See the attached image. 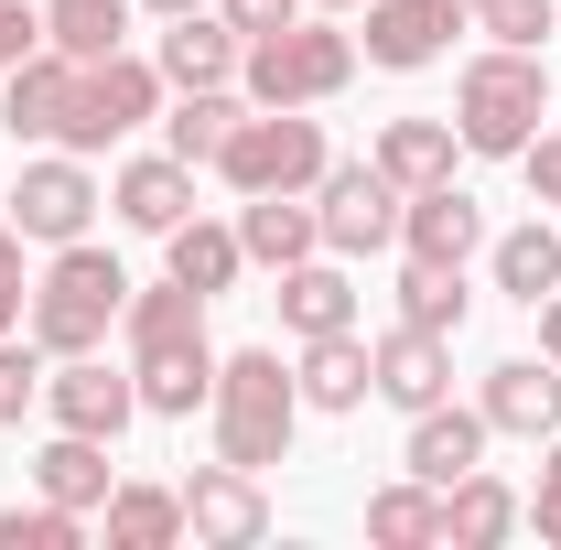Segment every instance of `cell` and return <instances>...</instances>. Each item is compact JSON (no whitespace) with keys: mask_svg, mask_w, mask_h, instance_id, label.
<instances>
[{"mask_svg":"<svg viewBox=\"0 0 561 550\" xmlns=\"http://www.w3.org/2000/svg\"><path fill=\"white\" fill-rule=\"evenodd\" d=\"M140 119H162V66L140 55H22L0 76V130L11 140H55V151H108Z\"/></svg>","mask_w":561,"mask_h":550,"instance_id":"1","label":"cell"},{"mask_svg":"<svg viewBox=\"0 0 561 550\" xmlns=\"http://www.w3.org/2000/svg\"><path fill=\"white\" fill-rule=\"evenodd\" d=\"M119 335H130V378H140V411L162 421H195L216 389V345H206V291L195 280H151L130 291V313H119Z\"/></svg>","mask_w":561,"mask_h":550,"instance_id":"2","label":"cell"},{"mask_svg":"<svg viewBox=\"0 0 561 550\" xmlns=\"http://www.w3.org/2000/svg\"><path fill=\"white\" fill-rule=\"evenodd\" d=\"M206 421H216V454L271 475L291 454V421H302V378L280 367V345H238L216 356V389H206Z\"/></svg>","mask_w":561,"mask_h":550,"instance_id":"3","label":"cell"},{"mask_svg":"<svg viewBox=\"0 0 561 550\" xmlns=\"http://www.w3.org/2000/svg\"><path fill=\"white\" fill-rule=\"evenodd\" d=\"M119 313H130V271H119L108 249L66 238V249H55V271L33 280V302H22V335L44 345V356H87V345H108Z\"/></svg>","mask_w":561,"mask_h":550,"instance_id":"4","label":"cell"},{"mask_svg":"<svg viewBox=\"0 0 561 550\" xmlns=\"http://www.w3.org/2000/svg\"><path fill=\"white\" fill-rule=\"evenodd\" d=\"M540 119H551V66H540V55H518V44H486L476 66L454 76V130H465V151H486V162H518Z\"/></svg>","mask_w":561,"mask_h":550,"instance_id":"5","label":"cell"},{"mask_svg":"<svg viewBox=\"0 0 561 550\" xmlns=\"http://www.w3.org/2000/svg\"><path fill=\"white\" fill-rule=\"evenodd\" d=\"M346 76H356V33H335V22H280L238 55L249 108H324Z\"/></svg>","mask_w":561,"mask_h":550,"instance_id":"6","label":"cell"},{"mask_svg":"<svg viewBox=\"0 0 561 550\" xmlns=\"http://www.w3.org/2000/svg\"><path fill=\"white\" fill-rule=\"evenodd\" d=\"M324 119H302V108H238V130L216 140V173L238 184V195H313L324 184Z\"/></svg>","mask_w":561,"mask_h":550,"instance_id":"7","label":"cell"},{"mask_svg":"<svg viewBox=\"0 0 561 550\" xmlns=\"http://www.w3.org/2000/svg\"><path fill=\"white\" fill-rule=\"evenodd\" d=\"M313 216H324V249H335V260H367V249L400 238V184H389L378 162H324Z\"/></svg>","mask_w":561,"mask_h":550,"instance_id":"8","label":"cell"},{"mask_svg":"<svg viewBox=\"0 0 561 550\" xmlns=\"http://www.w3.org/2000/svg\"><path fill=\"white\" fill-rule=\"evenodd\" d=\"M44 411H55V432H98V443H119L130 411H140V378H130V367H108V356L87 345V356H55V367H44Z\"/></svg>","mask_w":561,"mask_h":550,"instance_id":"9","label":"cell"},{"mask_svg":"<svg viewBox=\"0 0 561 550\" xmlns=\"http://www.w3.org/2000/svg\"><path fill=\"white\" fill-rule=\"evenodd\" d=\"M87 216H98V173H87V151L22 162V184H11V227H22V238L66 249V238H87Z\"/></svg>","mask_w":561,"mask_h":550,"instance_id":"10","label":"cell"},{"mask_svg":"<svg viewBox=\"0 0 561 550\" xmlns=\"http://www.w3.org/2000/svg\"><path fill=\"white\" fill-rule=\"evenodd\" d=\"M184 529H195L206 550L271 540V496H260V475H249V465H227V454H216V465H195V475H184Z\"/></svg>","mask_w":561,"mask_h":550,"instance_id":"11","label":"cell"},{"mask_svg":"<svg viewBox=\"0 0 561 550\" xmlns=\"http://www.w3.org/2000/svg\"><path fill=\"white\" fill-rule=\"evenodd\" d=\"M476 11L465 0H367V33H356V55L367 66H389V76H421L454 33H465Z\"/></svg>","mask_w":561,"mask_h":550,"instance_id":"12","label":"cell"},{"mask_svg":"<svg viewBox=\"0 0 561 550\" xmlns=\"http://www.w3.org/2000/svg\"><path fill=\"white\" fill-rule=\"evenodd\" d=\"M367 367H378V400H389V411L454 400V335H432V324H389V335L367 345Z\"/></svg>","mask_w":561,"mask_h":550,"instance_id":"13","label":"cell"},{"mask_svg":"<svg viewBox=\"0 0 561 550\" xmlns=\"http://www.w3.org/2000/svg\"><path fill=\"white\" fill-rule=\"evenodd\" d=\"M486 432H518V443H551L561 432V367L551 356H496L486 367Z\"/></svg>","mask_w":561,"mask_h":550,"instance_id":"14","label":"cell"},{"mask_svg":"<svg viewBox=\"0 0 561 550\" xmlns=\"http://www.w3.org/2000/svg\"><path fill=\"white\" fill-rule=\"evenodd\" d=\"M400 249H411V260H454V271H465V260L486 249V206H476L465 184H421V195H400Z\"/></svg>","mask_w":561,"mask_h":550,"instance_id":"15","label":"cell"},{"mask_svg":"<svg viewBox=\"0 0 561 550\" xmlns=\"http://www.w3.org/2000/svg\"><path fill=\"white\" fill-rule=\"evenodd\" d=\"M238 55H249V44H238L227 11H184V22H162V55H151V66H162V87L184 98V87H227Z\"/></svg>","mask_w":561,"mask_h":550,"instance_id":"16","label":"cell"},{"mask_svg":"<svg viewBox=\"0 0 561 550\" xmlns=\"http://www.w3.org/2000/svg\"><path fill=\"white\" fill-rule=\"evenodd\" d=\"M108 206L130 216L140 238H173V227L195 216V162H173V151H151V162H119V184H108Z\"/></svg>","mask_w":561,"mask_h":550,"instance_id":"17","label":"cell"},{"mask_svg":"<svg viewBox=\"0 0 561 550\" xmlns=\"http://www.w3.org/2000/svg\"><path fill=\"white\" fill-rule=\"evenodd\" d=\"M507 529H529V496H518L507 475H486V465H476V475L443 485V540H454V550H496Z\"/></svg>","mask_w":561,"mask_h":550,"instance_id":"18","label":"cell"},{"mask_svg":"<svg viewBox=\"0 0 561 550\" xmlns=\"http://www.w3.org/2000/svg\"><path fill=\"white\" fill-rule=\"evenodd\" d=\"M421 485H454L486 465V411H454V400H432V411H411V454H400Z\"/></svg>","mask_w":561,"mask_h":550,"instance_id":"19","label":"cell"},{"mask_svg":"<svg viewBox=\"0 0 561 550\" xmlns=\"http://www.w3.org/2000/svg\"><path fill=\"white\" fill-rule=\"evenodd\" d=\"M302 411H367V389H378V367H367V335H302Z\"/></svg>","mask_w":561,"mask_h":550,"instance_id":"20","label":"cell"},{"mask_svg":"<svg viewBox=\"0 0 561 550\" xmlns=\"http://www.w3.org/2000/svg\"><path fill=\"white\" fill-rule=\"evenodd\" d=\"M454 151H465V130H454V119H389L367 162H378L400 195H421V184H454Z\"/></svg>","mask_w":561,"mask_h":550,"instance_id":"21","label":"cell"},{"mask_svg":"<svg viewBox=\"0 0 561 550\" xmlns=\"http://www.w3.org/2000/svg\"><path fill=\"white\" fill-rule=\"evenodd\" d=\"M238 249H249L260 271H291V260H313V249H324V216L302 206V195H249V216H238Z\"/></svg>","mask_w":561,"mask_h":550,"instance_id":"22","label":"cell"},{"mask_svg":"<svg viewBox=\"0 0 561 550\" xmlns=\"http://www.w3.org/2000/svg\"><path fill=\"white\" fill-rule=\"evenodd\" d=\"M280 324H291V335H346L356 324V280L335 271V260H291V271H280Z\"/></svg>","mask_w":561,"mask_h":550,"instance_id":"23","label":"cell"},{"mask_svg":"<svg viewBox=\"0 0 561 550\" xmlns=\"http://www.w3.org/2000/svg\"><path fill=\"white\" fill-rule=\"evenodd\" d=\"M98 529H108V550H173L184 540V485H108Z\"/></svg>","mask_w":561,"mask_h":550,"instance_id":"24","label":"cell"},{"mask_svg":"<svg viewBox=\"0 0 561 550\" xmlns=\"http://www.w3.org/2000/svg\"><path fill=\"white\" fill-rule=\"evenodd\" d=\"M33 485H44V496H55V507H108V443H98V432H55V443H44V454H33Z\"/></svg>","mask_w":561,"mask_h":550,"instance_id":"25","label":"cell"},{"mask_svg":"<svg viewBox=\"0 0 561 550\" xmlns=\"http://www.w3.org/2000/svg\"><path fill=\"white\" fill-rule=\"evenodd\" d=\"M238 108H249L238 87H184V98L162 108V151H173V162H216V140L238 130Z\"/></svg>","mask_w":561,"mask_h":550,"instance_id":"26","label":"cell"},{"mask_svg":"<svg viewBox=\"0 0 561 550\" xmlns=\"http://www.w3.org/2000/svg\"><path fill=\"white\" fill-rule=\"evenodd\" d=\"M486 260H496V291L540 313V302L561 291V227H507V238H496Z\"/></svg>","mask_w":561,"mask_h":550,"instance_id":"27","label":"cell"},{"mask_svg":"<svg viewBox=\"0 0 561 550\" xmlns=\"http://www.w3.org/2000/svg\"><path fill=\"white\" fill-rule=\"evenodd\" d=\"M367 540H389V550H432V540H443V485H421V475L378 485V496H367Z\"/></svg>","mask_w":561,"mask_h":550,"instance_id":"28","label":"cell"},{"mask_svg":"<svg viewBox=\"0 0 561 550\" xmlns=\"http://www.w3.org/2000/svg\"><path fill=\"white\" fill-rule=\"evenodd\" d=\"M162 249H173V280H195V291H227V280L249 271V249H238V227H206V216H184V227H173V238H162Z\"/></svg>","mask_w":561,"mask_h":550,"instance_id":"29","label":"cell"},{"mask_svg":"<svg viewBox=\"0 0 561 550\" xmlns=\"http://www.w3.org/2000/svg\"><path fill=\"white\" fill-rule=\"evenodd\" d=\"M130 0H44V44L55 55H119Z\"/></svg>","mask_w":561,"mask_h":550,"instance_id":"30","label":"cell"},{"mask_svg":"<svg viewBox=\"0 0 561 550\" xmlns=\"http://www.w3.org/2000/svg\"><path fill=\"white\" fill-rule=\"evenodd\" d=\"M400 324L465 335V271H454V260H411V271H400Z\"/></svg>","mask_w":561,"mask_h":550,"instance_id":"31","label":"cell"},{"mask_svg":"<svg viewBox=\"0 0 561 550\" xmlns=\"http://www.w3.org/2000/svg\"><path fill=\"white\" fill-rule=\"evenodd\" d=\"M87 540V507H55L33 485V507H0V550H76Z\"/></svg>","mask_w":561,"mask_h":550,"instance_id":"32","label":"cell"},{"mask_svg":"<svg viewBox=\"0 0 561 550\" xmlns=\"http://www.w3.org/2000/svg\"><path fill=\"white\" fill-rule=\"evenodd\" d=\"M44 367H55V356L33 335H0V432H22V411L44 400Z\"/></svg>","mask_w":561,"mask_h":550,"instance_id":"33","label":"cell"},{"mask_svg":"<svg viewBox=\"0 0 561 550\" xmlns=\"http://www.w3.org/2000/svg\"><path fill=\"white\" fill-rule=\"evenodd\" d=\"M561 22V0H476V33L496 44H518V55H540V33Z\"/></svg>","mask_w":561,"mask_h":550,"instance_id":"34","label":"cell"},{"mask_svg":"<svg viewBox=\"0 0 561 550\" xmlns=\"http://www.w3.org/2000/svg\"><path fill=\"white\" fill-rule=\"evenodd\" d=\"M22 302H33V280H22V227L0 216V335H22Z\"/></svg>","mask_w":561,"mask_h":550,"instance_id":"35","label":"cell"},{"mask_svg":"<svg viewBox=\"0 0 561 550\" xmlns=\"http://www.w3.org/2000/svg\"><path fill=\"white\" fill-rule=\"evenodd\" d=\"M529 529L561 550V432H551V454H540V485H529Z\"/></svg>","mask_w":561,"mask_h":550,"instance_id":"36","label":"cell"},{"mask_svg":"<svg viewBox=\"0 0 561 550\" xmlns=\"http://www.w3.org/2000/svg\"><path fill=\"white\" fill-rule=\"evenodd\" d=\"M518 173H529V195H540V206H561V130H529Z\"/></svg>","mask_w":561,"mask_h":550,"instance_id":"37","label":"cell"},{"mask_svg":"<svg viewBox=\"0 0 561 550\" xmlns=\"http://www.w3.org/2000/svg\"><path fill=\"white\" fill-rule=\"evenodd\" d=\"M22 55H44V11H22V0H0V76L22 66Z\"/></svg>","mask_w":561,"mask_h":550,"instance_id":"38","label":"cell"},{"mask_svg":"<svg viewBox=\"0 0 561 550\" xmlns=\"http://www.w3.org/2000/svg\"><path fill=\"white\" fill-rule=\"evenodd\" d=\"M227 22H238V44H260V33H280V22H302V0H216Z\"/></svg>","mask_w":561,"mask_h":550,"instance_id":"39","label":"cell"},{"mask_svg":"<svg viewBox=\"0 0 561 550\" xmlns=\"http://www.w3.org/2000/svg\"><path fill=\"white\" fill-rule=\"evenodd\" d=\"M540 356H551V367H561V291H551V302H540Z\"/></svg>","mask_w":561,"mask_h":550,"instance_id":"40","label":"cell"},{"mask_svg":"<svg viewBox=\"0 0 561 550\" xmlns=\"http://www.w3.org/2000/svg\"><path fill=\"white\" fill-rule=\"evenodd\" d=\"M151 11H162V22H184V11H216V0H151Z\"/></svg>","mask_w":561,"mask_h":550,"instance_id":"41","label":"cell"},{"mask_svg":"<svg viewBox=\"0 0 561 550\" xmlns=\"http://www.w3.org/2000/svg\"><path fill=\"white\" fill-rule=\"evenodd\" d=\"M313 11H356V0H313Z\"/></svg>","mask_w":561,"mask_h":550,"instance_id":"42","label":"cell"},{"mask_svg":"<svg viewBox=\"0 0 561 550\" xmlns=\"http://www.w3.org/2000/svg\"><path fill=\"white\" fill-rule=\"evenodd\" d=\"M465 11H476V0H465Z\"/></svg>","mask_w":561,"mask_h":550,"instance_id":"43","label":"cell"}]
</instances>
